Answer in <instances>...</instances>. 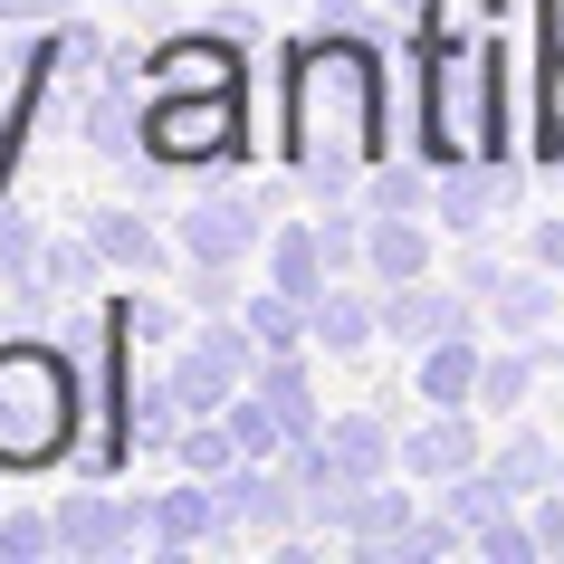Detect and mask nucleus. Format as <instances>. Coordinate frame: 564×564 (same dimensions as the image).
I'll list each match as a JSON object with an SVG mask.
<instances>
[{
	"mask_svg": "<svg viewBox=\"0 0 564 564\" xmlns=\"http://www.w3.org/2000/svg\"><path fill=\"white\" fill-rule=\"evenodd\" d=\"M373 163H383V48L355 10L288 58V173L316 202H364Z\"/></svg>",
	"mask_w": 564,
	"mask_h": 564,
	"instance_id": "nucleus-1",
	"label": "nucleus"
},
{
	"mask_svg": "<svg viewBox=\"0 0 564 564\" xmlns=\"http://www.w3.org/2000/svg\"><path fill=\"white\" fill-rule=\"evenodd\" d=\"M77 431H87V364L48 335L0 345V478L58 469Z\"/></svg>",
	"mask_w": 564,
	"mask_h": 564,
	"instance_id": "nucleus-2",
	"label": "nucleus"
},
{
	"mask_svg": "<svg viewBox=\"0 0 564 564\" xmlns=\"http://www.w3.org/2000/svg\"><path fill=\"white\" fill-rule=\"evenodd\" d=\"M421 153L431 163H498L507 116H498V48L488 39H421Z\"/></svg>",
	"mask_w": 564,
	"mask_h": 564,
	"instance_id": "nucleus-3",
	"label": "nucleus"
},
{
	"mask_svg": "<svg viewBox=\"0 0 564 564\" xmlns=\"http://www.w3.org/2000/svg\"><path fill=\"white\" fill-rule=\"evenodd\" d=\"M144 153L163 173H249V96L239 87H210V96L153 87L144 96Z\"/></svg>",
	"mask_w": 564,
	"mask_h": 564,
	"instance_id": "nucleus-4",
	"label": "nucleus"
},
{
	"mask_svg": "<svg viewBox=\"0 0 564 564\" xmlns=\"http://www.w3.org/2000/svg\"><path fill=\"white\" fill-rule=\"evenodd\" d=\"M134 545H153L134 488H116V478H77V488L58 498V555L116 564V555H134Z\"/></svg>",
	"mask_w": 564,
	"mask_h": 564,
	"instance_id": "nucleus-5",
	"label": "nucleus"
},
{
	"mask_svg": "<svg viewBox=\"0 0 564 564\" xmlns=\"http://www.w3.org/2000/svg\"><path fill=\"white\" fill-rule=\"evenodd\" d=\"M182 259H220L239 268L249 249H268V202L259 182H239V192H202V202H182Z\"/></svg>",
	"mask_w": 564,
	"mask_h": 564,
	"instance_id": "nucleus-6",
	"label": "nucleus"
},
{
	"mask_svg": "<svg viewBox=\"0 0 564 564\" xmlns=\"http://www.w3.org/2000/svg\"><path fill=\"white\" fill-rule=\"evenodd\" d=\"M220 517H230V535H278L288 545L306 527L288 459H239V469H220Z\"/></svg>",
	"mask_w": 564,
	"mask_h": 564,
	"instance_id": "nucleus-7",
	"label": "nucleus"
},
{
	"mask_svg": "<svg viewBox=\"0 0 564 564\" xmlns=\"http://www.w3.org/2000/svg\"><path fill=\"white\" fill-rule=\"evenodd\" d=\"M383 335L402 355L441 345V335H478V297L469 288H441V278H402V288H383Z\"/></svg>",
	"mask_w": 564,
	"mask_h": 564,
	"instance_id": "nucleus-8",
	"label": "nucleus"
},
{
	"mask_svg": "<svg viewBox=\"0 0 564 564\" xmlns=\"http://www.w3.org/2000/svg\"><path fill=\"white\" fill-rule=\"evenodd\" d=\"M555 316H564V297H555V268H517L498 297H488V335H507V345H535L545 364H564V335H555Z\"/></svg>",
	"mask_w": 564,
	"mask_h": 564,
	"instance_id": "nucleus-9",
	"label": "nucleus"
},
{
	"mask_svg": "<svg viewBox=\"0 0 564 564\" xmlns=\"http://www.w3.org/2000/svg\"><path fill=\"white\" fill-rule=\"evenodd\" d=\"M488 449H478V412H431L402 431V478L412 488H449V478H469Z\"/></svg>",
	"mask_w": 564,
	"mask_h": 564,
	"instance_id": "nucleus-10",
	"label": "nucleus"
},
{
	"mask_svg": "<svg viewBox=\"0 0 564 564\" xmlns=\"http://www.w3.org/2000/svg\"><path fill=\"white\" fill-rule=\"evenodd\" d=\"M144 527H153V545H220V535H230V517H220V478L173 469V488H144Z\"/></svg>",
	"mask_w": 564,
	"mask_h": 564,
	"instance_id": "nucleus-11",
	"label": "nucleus"
},
{
	"mask_svg": "<svg viewBox=\"0 0 564 564\" xmlns=\"http://www.w3.org/2000/svg\"><path fill=\"white\" fill-rule=\"evenodd\" d=\"M441 268V220H421V210H373V230H364V278L373 288H402V278H431Z\"/></svg>",
	"mask_w": 564,
	"mask_h": 564,
	"instance_id": "nucleus-12",
	"label": "nucleus"
},
{
	"mask_svg": "<svg viewBox=\"0 0 564 564\" xmlns=\"http://www.w3.org/2000/svg\"><path fill=\"white\" fill-rule=\"evenodd\" d=\"M478 364H488V335H441L412 355V392L431 412H478Z\"/></svg>",
	"mask_w": 564,
	"mask_h": 564,
	"instance_id": "nucleus-13",
	"label": "nucleus"
},
{
	"mask_svg": "<svg viewBox=\"0 0 564 564\" xmlns=\"http://www.w3.org/2000/svg\"><path fill=\"white\" fill-rule=\"evenodd\" d=\"M507 202H517V182H507L498 163H441V202H431V220L459 230V239H478Z\"/></svg>",
	"mask_w": 564,
	"mask_h": 564,
	"instance_id": "nucleus-14",
	"label": "nucleus"
},
{
	"mask_svg": "<svg viewBox=\"0 0 564 564\" xmlns=\"http://www.w3.org/2000/svg\"><path fill=\"white\" fill-rule=\"evenodd\" d=\"M306 326H316V345H326V355H364V345H383V288H373V278H335L326 297L306 306Z\"/></svg>",
	"mask_w": 564,
	"mask_h": 564,
	"instance_id": "nucleus-15",
	"label": "nucleus"
},
{
	"mask_svg": "<svg viewBox=\"0 0 564 564\" xmlns=\"http://www.w3.org/2000/svg\"><path fill=\"white\" fill-rule=\"evenodd\" d=\"M326 459L345 478H402V431H392L383 412H326Z\"/></svg>",
	"mask_w": 564,
	"mask_h": 564,
	"instance_id": "nucleus-16",
	"label": "nucleus"
},
{
	"mask_svg": "<svg viewBox=\"0 0 564 564\" xmlns=\"http://www.w3.org/2000/svg\"><path fill=\"white\" fill-rule=\"evenodd\" d=\"M268 288H288V297H326L335 288V259H326V230L316 220H278L268 230Z\"/></svg>",
	"mask_w": 564,
	"mask_h": 564,
	"instance_id": "nucleus-17",
	"label": "nucleus"
},
{
	"mask_svg": "<svg viewBox=\"0 0 564 564\" xmlns=\"http://www.w3.org/2000/svg\"><path fill=\"white\" fill-rule=\"evenodd\" d=\"M87 239H96V259H106V268H134V278L173 268L163 230H153V210H87Z\"/></svg>",
	"mask_w": 564,
	"mask_h": 564,
	"instance_id": "nucleus-18",
	"label": "nucleus"
},
{
	"mask_svg": "<svg viewBox=\"0 0 564 564\" xmlns=\"http://www.w3.org/2000/svg\"><path fill=\"white\" fill-rule=\"evenodd\" d=\"M249 392H268V402H278L288 441H316V431H326V412H316V383H306V345H297V355H259Z\"/></svg>",
	"mask_w": 564,
	"mask_h": 564,
	"instance_id": "nucleus-19",
	"label": "nucleus"
},
{
	"mask_svg": "<svg viewBox=\"0 0 564 564\" xmlns=\"http://www.w3.org/2000/svg\"><path fill=\"white\" fill-rule=\"evenodd\" d=\"M431 202H441V163L431 153H383L364 173V210H421L431 220Z\"/></svg>",
	"mask_w": 564,
	"mask_h": 564,
	"instance_id": "nucleus-20",
	"label": "nucleus"
},
{
	"mask_svg": "<svg viewBox=\"0 0 564 564\" xmlns=\"http://www.w3.org/2000/svg\"><path fill=\"white\" fill-rule=\"evenodd\" d=\"M421 507H412V488H392V478H364L355 488V507H345V545H355V555H383L392 535L412 527Z\"/></svg>",
	"mask_w": 564,
	"mask_h": 564,
	"instance_id": "nucleus-21",
	"label": "nucleus"
},
{
	"mask_svg": "<svg viewBox=\"0 0 564 564\" xmlns=\"http://www.w3.org/2000/svg\"><path fill=\"white\" fill-rule=\"evenodd\" d=\"M535 383H545V355L535 345H488V364H478V412H527Z\"/></svg>",
	"mask_w": 564,
	"mask_h": 564,
	"instance_id": "nucleus-22",
	"label": "nucleus"
},
{
	"mask_svg": "<svg viewBox=\"0 0 564 564\" xmlns=\"http://www.w3.org/2000/svg\"><path fill=\"white\" fill-rule=\"evenodd\" d=\"M555 459H564L555 441H535V431H517L507 449H488V478H498V488H507L517 507H535V488H555Z\"/></svg>",
	"mask_w": 564,
	"mask_h": 564,
	"instance_id": "nucleus-23",
	"label": "nucleus"
},
{
	"mask_svg": "<svg viewBox=\"0 0 564 564\" xmlns=\"http://www.w3.org/2000/svg\"><path fill=\"white\" fill-rule=\"evenodd\" d=\"M239 316H249V335H259L268 355H297V345H316V326H306V297H288V288H259Z\"/></svg>",
	"mask_w": 564,
	"mask_h": 564,
	"instance_id": "nucleus-24",
	"label": "nucleus"
},
{
	"mask_svg": "<svg viewBox=\"0 0 564 564\" xmlns=\"http://www.w3.org/2000/svg\"><path fill=\"white\" fill-rule=\"evenodd\" d=\"M535 153L564 163V30H545V67H535Z\"/></svg>",
	"mask_w": 564,
	"mask_h": 564,
	"instance_id": "nucleus-25",
	"label": "nucleus"
},
{
	"mask_svg": "<svg viewBox=\"0 0 564 564\" xmlns=\"http://www.w3.org/2000/svg\"><path fill=\"white\" fill-rule=\"evenodd\" d=\"M173 469H192V478H220V469H239V441H230V421H220V412L182 421V441H173Z\"/></svg>",
	"mask_w": 564,
	"mask_h": 564,
	"instance_id": "nucleus-26",
	"label": "nucleus"
},
{
	"mask_svg": "<svg viewBox=\"0 0 564 564\" xmlns=\"http://www.w3.org/2000/svg\"><path fill=\"white\" fill-rule=\"evenodd\" d=\"M220 421H230L239 459H278V449H288V421H278V402H268V392H239Z\"/></svg>",
	"mask_w": 564,
	"mask_h": 564,
	"instance_id": "nucleus-27",
	"label": "nucleus"
},
{
	"mask_svg": "<svg viewBox=\"0 0 564 564\" xmlns=\"http://www.w3.org/2000/svg\"><path fill=\"white\" fill-rule=\"evenodd\" d=\"M58 555V507H0V564Z\"/></svg>",
	"mask_w": 564,
	"mask_h": 564,
	"instance_id": "nucleus-28",
	"label": "nucleus"
},
{
	"mask_svg": "<svg viewBox=\"0 0 564 564\" xmlns=\"http://www.w3.org/2000/svg\"><path fill=\"white\" fill-rule=\"evenodd\" d=\"M441 507H449V517H459V527H488V517H507V507H517V498H507V488H498V478H488V459H478V469L469 478H449V488H441Z\"/></svg>",
	"mask_w": 564,
	"mask_h": 564,
	"instance_id": "nucleus-29",
	"label": "nucleus"
},
{
	"mask_svg": "<svg viewBox=\"0 0 564 564\" xmlns=\"http://www.w3.org/2000/svg\"><path fill=\"white\" fill-rule=\"evenodd\" d=\"M96 268H106V259H96V239L77 230V239H48V259H39V278H48L58 297H87V288H96Z\"/></svg>",
	"mask_w": 564,
	"mask_h": 564,
	"instance_id": "nucleus-30",
	"label": "nucleus"
},
{
	"mask_svg": "<svg viewBox=\"0 0 564 564\" xmlns=\"http://www.w3.org/2000/svg\"><path fill=\"white\" fill-rule=\"evenodd\" d=\"M507 278H517V259H498V249H488V239H459V259H449V288H469L478 306L498 297Z\"/></svg>",
	"mask_w": 564,
	"mask_h": 564,
	"instance_id": "nucleus-31",
	"label": "nucleus"
},
{
	"mask_svg": "<svg viewBox=\"0 0 564 564\" xmlns=\"http://www.w3.org/2000/svg\"><path fill=\"white\" fill-rule=\"evenodd\" d=\"M469 545H478L488 564H527V555H545V535H535V517H517V507H507V517H488V527H478Z\"/></svg>",
	"mask_w": 564,
	"mask_h": 564,
	"instance_id": "nucleus-32",
	"label": "nucleus"
},
{
	"mask_svg": "<svg viewBox=\"0 0 564 564\" xmlns=\"http://www.w3.org/2000/svg\"><path fill=\"white\" fill-rule=\"evenodd\" d=\"M39 259H48V230L39 220H0V288L39 278Z\"/></svg>",
	"mask_w": 564,
	"mask_h": 564,
	"instance_id": "nucleus-33",
	"label": "nucleus"
},
{
	"mask_svg": "<svg viewBox=\"0 0 564 564\" xmlns=\"http://www.w3.org/2000/svg\"><path fill=\"white\" fill-rule=\"evenodd\" d=\"M230 297H239V268H220V259H192V268H182V306H192V316H220Z\"/></svg>",
	"mask_w": 564,
	"mask_h": 564,
	"instance_id": "nucleus-34",
	"label": "nucleus"
},
{
	"mask_svg": "<svg viewBox=\"0 0 564 564\" xmlns=\"http://www.w3.org/2000/svg\"><path fill=\"white\" fill-rule=\"evenodd\" d=\"M77 0H0V30H67Z\"/></svg>",
	"mask_w": 564,
	"mask_h": 564,
	"instance_id": "nucleus-35",
	"label": "nucleus"
},
{
	"mask_svg": "<svg viewBox=\"0 0 564 564\" xmlns=\"http://www.w3.org/2000/svg\"><path fill=\"white\" fill-rule=\"evenodd\" d=\"M535 535H545V555H564V478L535 488Z\"/></svg>",
	"mask_w": 564,
	"mask_h": 564,
	"instance_id": "nucleus-36",
	"label": "nucleus"
},
{
	"mask_svg": "<svg viewBox=\"0 0 564 564\" xmlns=\"http://www.w3.org/2000/svg\"><path fill=\"white\" fill-rule=\"evenodd\" d=\"M527 259H535V268H555V278H564V220H535V230H527Z\"/></svg>",
	"mask_w": 564,
	"mask_h": 564,
	"instance_id": "nucleus-37",
	"label": "nucleus"
},
{
	"mask_svg": "<svg viewBox=\"0 0 564 564\" xmlns=\"http://www.w3.org/2000/svg\"><path fill=\"white\" fill-rule=\"evenodd\" d=\"M316 10H326V20H355V10H364V0H316Z\"/></svg>",
	"mask_w": 564,
	"mask_h": 564,
	"instance_id": "nucleus-38",
	"label": "nucleus"
},
{
	"mask_svg": "<svg viewBox=\"0 0 564 564\" xmlns=\"http://www.w3.org/2000/svg\"><path fill=\"white\" fill-rule=\"evenodd\" d=\"M0 144H10V116H0Z\"/></svg>",
	"mask_w": 564,
	"mask_h": 564,
	"instance_id": "nucleus-39",
	"label": "nucleus"
}]
</instances>
